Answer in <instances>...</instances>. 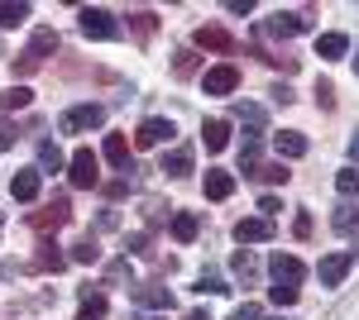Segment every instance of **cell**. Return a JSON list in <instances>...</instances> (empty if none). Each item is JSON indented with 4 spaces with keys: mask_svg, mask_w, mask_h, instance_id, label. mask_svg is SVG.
<instances>
[{
    "mask_svg": "<svg viewBox=\"0 0 359 320\" xmlns=\"http://www.w3.org/2000/svg\"><path fill=\"white\" fill-rule=\"evenodd\" d=\"M57 48V34L53 29H34V39H29V48L20 53V62H15V72L20 77H29V72H39L43 62H48V53Z\"/></svg>",
    "mask_w": 359,
    "mask_h": 320,
    "instance_id": "1",
    "label": "cell"
},
{
    "mask_svg": "<svg viewBox=\"0 0 359 320\" xmlns=\"http://www.w3.org/2000/svg\"><path fill=\"white\" fill-rule=\"evenodd\" d=\"M67 177H72V187H82V191L101 187V158H96L91 148H77V153L67 158Z\"/></svg>",
    "mask_w": 359,
    "mask_h": 320,
    "instance_id": "2",
    "label": "cell"
},
{
    "mask_svg": "<svg viewBox=\"0 0 359 320\" xmlns=\"http://www.w3.org/2000/svg\"><path fill=\"white\" fill-rule=\"evenodd\" d=\"M77 25H82V34L86 39H120V25H115V15L111 10H101V5H86L82 15H77Z\"/></svg>",
    "mask_w": 359,
    "mask_h": 320,
    "instance_id": "3",
    "label": "cell"
},
{
    "mask_svg": "<svg viewBox=\"0 0 359 320\" xmlns=\"http://www.w3.org/2000/svg\"><path fill=\"white\" fill-rule=\"evenodd\" d=\"M96 125H106V110L101 106H72L57 115V130L62 134H82V130H96Z\"/></svg>",
    "mask_w": 359,
    "mask_h": 320,
    "instance_id": "4",
    "label": "cell"
},
{
    "mask_svg": "<svg viewBox=\"0 0 359 320\" xmlns=\"http://www.w3.org/2000/svg\"><path fill=\"white\" fill-rule=\"evenodd\" d=\"M67 220H72V206H67V196H53V201H48L43 211L29 215V225H34L39 235H48V230H62Z\"/></svg>",
    "mask_w": 359,
    "mask_h": 320,
    "instance_id": "5",
    "label": "cell"
},
{
    "mask_svg": "<svg viewBox=\"0 0 359 320\" xmlns=\"http://www.w3.org/2000/svg\"><path fill=\"white\" fill-rule=\"evenodd\" d=\"M302 29H306V20L297 10H278V15H269V20L259 25V34H264V39H297Z\"/></svg>",
    "mask_w": 359,
    "mask_h": 320,
    "instance_id": "6",
    "label": "cell"
},
{
    "mask_svg": "<svg viewBox=\"0 0 359 320\" xmlns=\"http://www.w3.org/2000/svg\"><path fill=\"white\" fill-rule=\"evenodd\" d=\"M269 272H273V287H302V277H306L302 258H292V253H273Z\"/></svg>",
    "mask_w": 359,
    "mask_h": 320,
    "instance_id": "7",
    "label": "cell"
},
{
    "mask_svg": "<svg viewBox=\"0 0 359 320\" xmlns=\"http://www.w3.org/2000/svg\"><path fill=\"white\" fill-rule=\"evenodd\" d=\"M201 86H206V96H230V91L240 86V67H230V62H216V67H206Z\"/></svg>",
    "mask_w": 359,
    "mask_h": 320,
    "instance_id": "8",
    "label": "cell"
},
{
    "mask_svg": "<svg viewBox=\"0 0 359 320\" xmlns=\"http://www.w3.org/2000/svg\"><path fill=\"white\" fill-rule=\"evenodd\" d=\"M350 267H355V253H326L316 263V277H321V287H340L350 277Z\"/></svg>",
    "mask_w": 359,
    "mask_h": 320,
    "instance_id": "9",
    "label": "cell"
},
{
    "mask_svg": "<svg viewBox=\"0 0 359 320\" xmlns=\"http://www.w3.org/2000/svg\"><path fill=\"white\" fill-rule=\"evenodd\" d=\"M172 120H158V115H154V120H144V125H139L135 130V148H158V144H168V139H172Z\"/></svg>",
    "mask_w": 359,
    "mask_h": 320,
    "instance_id": "10",
    "label": "cell"
},
{
    "mask_svg": "<svg viewBox=\"0 0 359 320\" xmlns=\"http://www.w3.org/2000/svg\"><path fill=\"white\" fill-rule=\"evenodd\" d=\"M39 191H43V172H39V167H20V172L10 177V196H15V201H39Z\"/></svg>",
    "mask_w": 359,
    "mask_h": 320,
    "instance_id": "11",
    "label": "cell"
},
{
    "mask_svg": "<svg viewBox=\"0 0 359 320\" xmlns=\"http://www.w3.org/2000/svg\"><path fill=\"white\" fill-rule=\"evenodd\" d=\"M273 239V220H264V215H249L235 225V244H269Z\"/></svg>",
    "mask_w": 359,
    "mask_h": 320,
    "instance_id": "12",
    "label": "cell"
},
{
    "mask_svg": "<svg viewBox=\"0 0 359 320\" xmlns=\"http://www.w3.org/2000/svg\"><path fill=\"white\" fill-rule=\"evenodd\" d=\"M192 43H196V48H206V53H235V39H230L225 29H216V25H201L192 34Z\"/></svg>",
    "mask_w": 359,
    "mask_h": 320,
    "instance_id": "13",
    "label": "cell"
},
{
    "mask_svg": "<svg viewBox=\"0 0 359 320\" xmlns=\"http://www.w3.org/2000/svg\"><path fill=\"white\" fill-rule=\"evenodd\" d=\"M273 148H278V158H306V134H297V130H283V134H273Z\"/></svg>",
    "mask_w": 359,
    "mask_h": 320,
    "instance_id": "14",
    "label": "cell"
},
{
    "mask_svg": "<svg viewBox=\"0 0 359 320\" xmlns=\"http://www.w3.org/2000/svg\"><path fill=\"white\" fill-rule=\"evenodd\" d=\"M34 267H39V272H62V267H67V253H57V244L43 239L39 253H34Z\"/></svg>",
    "mask_w": 359,
    "mask_h": 320,
    "instance_id": "15",
    "label": "cell"
},
{
    "mask_svg": "<svg viewBox=\"0 0 359 320\" xmlns=\"http://www.w3.org/2000/svg\"><path fill=\"white\" fill-rule=\"evenodd\" d=\"M135 301L139 306H154V311H172V292H168V287H154V282L135 287Z\"/></svg>",
    "mask_w": 359,
    "mask_h": 320,
    "instance_id": "16",
    "label": "cell"
},
{
    "mask_svg": "<svg viewBox=\"0 0 359 320\" xmlns=\"http://www.w3.org/2000/svg\"><path fill=\"white\" fill-rule=\"evenodd\" d=\"M158 172H168V177H192V148L163 153V167H158Z\"/></svg>",
    "mask_w": 359,
    "mask_h": 320,
    "instance_id": "17",
    "label": "cell"
},
{
    "mask_svg": "<svg viewBox=\"0 0 359 320\" xmlns=\"http://www.w3.org/2000/svg\"><path fill=\"white\" fill-rule=\"evenodd\" d=\"M101 153H106V162H115V167L125 172V167H130V139H125V134H106V148H101Z\"/></svg>",
    "mask_w": 359,
    "mask_h": 320,
    "instance_id": "18",
    "label": "cell"
},
{
    "mask_svg": "<svg viewBox=\"0 0 359 320\" xmlns=\"http://www.w3.org/2000/svg\"><path fill=\"white\" fill-rule=\"evenodd\" d=\"M196 235H201V220H196L192 211H177V215H172V239H177V244H192Z\"/></svg>",
    "mask_w": 359,
    "mask_h": 320,
    "instance_id": "19",
    "label": "cell"
},
{
    "mask_svg": "<svg viewBox=\"0 0 359 320\" xmlns=\"http://www.w3.org/2000/svg\"><path fill=\"white\" fill-rule=\"evenodd\" d=\"M201 139H206V153H221L225 144H230V125L225 120H206L201 125Z\"/></svg>",
    "mask_w": 359,
    "mask_h": 320,
    "instance_id": "20",
    "label": "cell"
},
{
    "mask_svg": "<svg viewBox=\"0 0 359 320\" xmlns=\"http://www.w3.org/2000/svg\"><path fill=\"white\" fill-rule=\"evenodd\" d=\"M230 191H235V172H221V167H211V172H206V196H211V201H225Z\"/></svg>",
    "mask_w": 359,
    "mask_h": 320,
    "instance_id": "21",
    "label": "cell"
},
{
    "mask_svg": "<svg viewBox=\"0 0 359 320\" xmlns=\"http://www.w3.org/2000/svg\"><path fill=\"white\" fill-rule=\"evenodd\" d=\"M106 311H111V301L101 292H91V287H82V311H77V320H101Z\"/></svg>",
    "mask_w": 359,
    "mask_h": 320,
    "instance_id": "22",
    "label": "cell"
},
{
    "mask_svg": "<svg viewBox=\"0 0 359 320\" xmlns=\"http://www.w3.org/2000/svg\"><path fill=\"white\" fill-rule=\"evenodd\" d=\"M62 167H67L62 148H57L53 139H43V144H39V172H62Z\"/></svg>",
    "mask_w": 359,
    "mask_h": 320,
    "instance_id": "23",
    "label": "cell"
},
{
    "mask_svg": "<svg viewBox=\"0 0 359 320\" xmlns=\"http://www.w3.org/2000/svg\"><path fill=\"white\" fill-rule=\"evenodd\" d=\"M25 20H29L25 0H0V29H20Z\"/></svg>",
    "mask_w": 359,
    "mask_h": 320,
    "instance_id": "24",
    "label": "cell"
},
{
    "mask_svg": "<svg viewBox=\"0 0 359 320\" xmlns=\"http://www.w3.org/2000/svg\"><path fill=\"white\" fill-rule=\"evenodd\" d=\"M350 53V39L345 34H321L316 39V57H345Z\"/></svg>",
    "mask_w": 359,
    "mask_h": 320,
    "instance_id": "25",
    "label": "cell"
},
{
    "mask_svg": "<svg viewBox=\"0 0 359 320\" xmlns=\"http://www.w3.org/2000/svg\"><path fill=\"white\" fill-rule=\"evenodd\" d=\"M235 115L249 125V134H264V125H269V115H264V106H254V101H240L235 106Z\"/></svg>",
    "mask_w": 359,
    "mask_h": 320,
    "instance_id": "26",
    "label": "cell"
},
{
    "mask_svg": "<svg viewBox=\"0 0 359 320\" xmlns=\"http://www.w3.org/2000/svg\"><path fill=\"white\" fill-rule=\"evenodd\" d=\"M259 167V134H245L240 144V172H254Z\"/></svg>",
    "mask_w": 359,
    "mask_h": 320,
    "instance_id": "27",
    "label": "cell"
},
{
    "mask_svg": "<svg viewBox=\"0 0 359 320\" xmlns=\"http://www.w3.org/2000/svg\"><path fill=\"white\" fill-rule=\"evenodd\" d=\"M331 225H335V230H345V235H350V230H359V206H355V201H345V206L331 215Z\"/></svg>",
    "mask_w": 359,
    "mask_h": 320,
    "instance_id": "28",
    "label": "cell"
},
{
    "mask_svg": "<svg viewBox=\"0 0 359 320\" xmlns=\"http://www.w3.org/2000/svg\"><path fill=\"white\" fill-rule=\"evenodd\" d=\"M249 177H259V182H287V177H292V172H287V167H283V158H278V162H259V167H254V172H249Z\"/></svg>",
    "mask_w": 359,
    "mask_h": 320,
    "instance_id": "29",
    "label": "cell"
},
{
    "mask_svg": "<svg viewBox=\"0 0 359 320\" xmlns=\"http://www.w3.org/2000/svg\"><path fill=\"white\" fill-rule=\"evenodd\" d=\"M335 187H340V196H359V167H355V162L335 172Z\"/></svg>",
    "mask_w": 359,
    "mask_h": 320,
    "instance_id": "30",
    "label": "cell"
},
{
    "mask_svg": "<svg viewBox=\"0 0 359 320\" xmlns=\"http://www.w3.org/2000/svg\"><path fill=\"white\" fill-rule=\"evenodd\" d=\"M230 272H235L240 282H254V277H259V263H254L249 253H235V258H230Z\"/></svg>",
    "mask_w": 359,
    "mask_h": 320,
    "instance_id": "31",
    "label": "cell"
},
{
    "mask_svg": "<svg viewBox=\"0 0 359 320\" xmlns=\"http://www.w3.org/2000/svg\"><path fill=\"white\" fill-rule=\"evenodd\" d=\"M96 258H101V249H96V239H91V235L72 244V263H96Z\"/></svg>",
    "mask_w": 359,
    "mask_h": 320,
    "instance_id": "32",
    "label": "cell"
},
{
    "mask_svg": "<svg viewBox=\"0 0 359 320\" xmlns=\"http://www.w3.org/2000/svg\"><path fill=\"white\" fill-rule=\"evenodd\" d=\"M29 106V86H10L0 91V110H25Z\"/></svg>",
    "mask_w": 359,
    "mask_h": 320,
    "instance_id": "33",
    "label": "cell"
},
{
    "mask_svg": "<svg viewBox=\"0 0 359 320\" xmlns=\"http://www.w3.org/2000/svg\"><path fill=\"white\" fill-rule=\"evenodd\" d=\"M172 72H177V77H192L196 72V53L192 48H177V53H172Z\"/></svg>",
    "mask_w": 359,
    "mask_h": 320,
    "instance_id": "34",
    "label": "cell"
},
{
    "mask_svg": "<svg viewBox=\"0 0 359 320\" xmlns=\"http://www.w3.org/2000/svg\"><path fill=\"white\" fill-rule=\"evenodd\" d=\"M196 292H201V296H225L230 287H225V282L216 277V272H201V282H196Z\"/></svg>",
    "mask_w": 359,
    "mask_h": 320,
    "instance_id": "35",
    "label": "cell"
},
{
    "mask_svg": "<svg viewBox=\"0 0 359 320\" xmlns=\"http://www.w3.org/2000/svg\"><path fill=\"white\" fill-rule=\"evenodd\" d=\"M154 29H158V15H154V10H139V15H135V34H139V39H149Z\"/></svg>",
    "mask_w": 359,
    "mask_h": 320,
    "instance_id": "36",
    "label": "cell"
},
{
    "mask_svg": "<svg viewBox=\"0 0 359 320\" xmlns=\"http://www.w3.org/2000/svg\"><path fill=\"white\" fill-rule=\"evenodd\" d=\"M316 106H321V110H335V86L326 77L316 81Z\"/></svg>",
    "mask_w": 359,
    "mask_h": 320,
    "instance_id": "37",
    "label": "cell"
},
{
    "mask_svg": "<svg viewBox=\"0 0 359 320\" xmlns=\"http://www.w3.org/2000/svg\"><path fill=\"white\" fill-rule=\"evenodd\" d=\"M125 249H130V253H139V258H149V253H154V249H149V235H130V239H125Z\"/></svg>",
    "mask_w": 359,
    "mask_h": 320,
    "instance_id": "38",
    "label": "cell"
},
{
    "mask_svg": "<svg viewBox=\"0 0 359 320\" xmlns=\"http://www.w3.org/2000/svg\"><path fill=\"white\" fill-rule=\"evenodd\" d=\"M269 296H273V306H292L297 301V287H269Z\"/></svg>",
    "mask_w": 359,
    "mask_h": 320,
    "instance_id": "39",
    "label": "cell"
},
{
    "mask_svg": "<svg viewBox=\"0 0 359 320\" xmlns=\"http://www.w3.org/2000/svg\"><path fill=\"white\" fill-rule=\"evenodd\" d=\"M230 320H264V311H259L254 301H245V306H235V311H230Z\"/></svg>",
    "mask_w": 359,
    "mask_h": 320,
    "instance_id": "40",
    "label": "cell"
},
{
    "mask_svg": "<svg viewBox=\"0 0 359 320\" xmlns=\"http://www.w3.org/2000/svg\"><path fill=\"white\" fill-rule=\"evenodd\" d=\"M15 139H20V130H15V125H10V120H0V153H5V148H10V144H15Z\"/></svg>",
    "mask_w": 359,
    "mask_h": 320,
    "instance_id": "41",
    "label": "cell"
},
{
    "mask_svg": "<svg viewBox=\"0 0 359 320\" xmlns=\"http://www.w3.org/2000/svg\"><path fill=\"white\" fill-rule=\"evenodd\" d=\"M259 211H264V220H273V215L283 211V201H278V196H259Z\"/></svg>",
    "mask_w": 359,
    "mask_h": 320,
    "instance_id": "42",
    "label": "cell"
},
{
    "mask_svg": "<svg viewBox=\"0 0 359 320\" xmlns=\"http://www.w3.org/2000/svg\"><path fill=\"white\" fill-rule=\"evenodd\" d=\"M292 230H297V239H306V235H311V215H297V220H292Z\"/></svg>",
    "mask_w": 359,
    "mask_h": 320,
    "instance_id": "43",
    "label": "cell"
},
{
    "mask_svg": "<svg viewBox=\"0 0 359 320\" xmlns=\"http://www.w3.org/2000/svg\"><path fill=\"white\" fill-rule=\"evenodd\" d=\"M225 10H230V15H249V10H254V0H225Z\"/></svg>",
    "mask_w": 359,
    "mask_h": 320,
    "instance_id": "44",
    "label": "cell"
},
{
    "mask_svg": "<svg viewBox=\"0 0 359 320\" xmlns=\"http://www.w3.org/2000/svg\"><path fill=\"white\" fill-rule=\"evenodd\" d=\"M350 162L359 167V130H355V139H350Z\"/></svg>",
    "mask_w": 359,
    "mask_h": 320,
    "instance_id": "45",
    "label": "cell"
},
{
    "mask_svg": "<svg viewBox=\"0 0 359 320\" xmlns=\"http://www.w3.org/2000/svg\"><path fill=\"white\" fill-rule=\"evenodd\" d=\"M187 320H211V316H206V311H192V316H187Z\"/></svg>",
    "mask_w": 359,
    "mask_h": 320,
    "instance_id": "46",
    "label": "cell"
},
{
    "mask_svg": "<svg viewBox=\"0 0 359 320\" xmlns=\"http://www.w3.org/2000/svg\"><path fill=\"white\" fill-rule=\"evenodd\" d=\"M0 235H5V211H0Z\"/></svg>",
    "mask_w": 359,
    "mask_h": 320,
    "instance_id": "47",
    "label": "cell"
},
{
    "mask_svg": "<svg viewBox=\"0 0 359 320\" xmlns=\"http://www.w3.org/2000/svg\"><path fill=\"white\" fill-rule=\"evenodd\" d=\"M269 320H292V316H269Z\"/></svg>",
    "mask_w": 359,
    "mask_h": 320,
    "instance_id": "48",
    "label": "cell"
},
{
    "mask_svg": "<svg viewBox=\"0 0 359 320\" xmlns=\"http://www.w3.org/2000/svg\"><path fill=\"white\" fill-rule=\"evenodd\" d=\"M355 72H359V48H355Z\"/></svg>",
    "mask_w": 359,
    "mask_h": 320,
    "instance_id": "49",
    "label": "cell"
},
{
    "mask_svg": "<svg viewBox=\"0 0 359 320\" xmlns=\"http://www.w3.org/2000/svg\"><path fill=\"white\" fill-rule=\"evenodd\" d=\"M5 272H10V267H0V277H5Z\"/></svg>",
    "mask_w": 359,
    "mask_h": 320,
    "instance_id": "50",
    "label": "cell"
},
{
    "mask_svg": "<svg viewBox=\"0 0 359 320\" xmlns=\"http://www.w3.org/2000/svg\"><path fill=\"white\" fill-rule=\"evenodd\" d=\"M0 57H5V43H0Z\"/></svg>",
    "mask_w": 359,
    "mask_h": 320,
    "instance_id": "51",
    "label": "cell"
}]
</instances>
